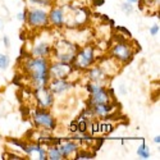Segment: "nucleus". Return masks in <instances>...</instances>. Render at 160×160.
<instances>
[{"instance_id":"nucleus-1","label":"nucleus","mask_w":160,"mask_h":160,"mask_svg":"<svg viewBox=\"0 0 160 160\" xmlns=\"http://www.w3.org/2000/svg\"><path fill=\"white\" fill-rule=\"evenodd\" d=\"M49 58H40V57H27L23 60V69L24 73L28 76L31 86L37 90L40 87L48 86L50 77H49Z\"/></svg>"},{"instance_id":"nucleus-2","label":"nucleus","mask_w":160,"mask_h":160,"mask_svg":"<svg viewBox=\"0 0 160 160\" xmlns=\"http://www.w3.org/2000/svg\"><path fill=\"white\" fill-rule=\"evenodd\" d=\"M77 50H78V48L76 44L68 41V40H60V41H58L55 45H52L51 55L58 62H64V63L72 64L74 58H76Z\"/></svg>"},{"instance_id":"nucleus-3","label":"nucleus","mask_w":160,"mask_h":160,"mask_svg":"<svg viewBox=\"0 0 160 160\" xmlns=\"http://www.w3.org/2000/svg\"><path fill=\"white\" fill-rule=\"evenodd\" d=\"M117 35H118V41L110 49V57L115 59L119 64H128L135 57V50L132 49V46L127 42L124 37H122L119 33Z\"/></svg>"},{"instance_id":"nucleus-4","label":"nucleus","mask_w":160,"mask_h":160,"mask_svg":"<svg viewBox=\"0 0 160 160\" xmlns=\"http://www.w3.org/2000/svg\"><path fill=\"white\" fill-rule=\"evenodd\" d=\"M96 60V55H95V46L94 45H85L81 49L77 50L76 58L72 63L73 68L78 69V71H86L90 67L94 65Z\"/></svg>"},{"instance_id":"nucleus-5","label":"nucleus","mask_w":160,"mask_h":160,"mask_svg":"<svg viewBox=\"0 0 160 160\" xmlns=\"http://www.w3.org/2000/svg\"><path fill=\"white\" fill-rule=\"evenodd\" d=\"M31 119L33 124L37 128H41L42 131H54L57 127V119L52 117V114L49 112V109H41L35 108L31 112Z\"/></svg>"},{"instance_id":"nucleus-6","label":"nucleus","mask_w":160,"mask_h":160,"mask_svg":"<svg viewBox=\"0 0 160 160\" xmlns=\"http://www.w3.org/2000/svg\"><path fill=\"white\" fill-rule=\"evenodd\" d=\"M49 10L45 8L35 7L27 10V18H26V24L32 30L45 28L49 26Z\"/></svg>"},{"instance_id":"nucleus-7","label":"nucleus","mask_w":160,"mask_h":160,"mask_svg":"<svg viewBox=\"0 0 160 160\" xmlns=\"http://www.w3.org/2000/svg\"><path fill=\"white\" fill-rule=\"evenodd\" d=\"M74 71L73 65L71 63H64V62H50L49 64V77L50 79L55 78H68L71 73Z\"/></svg>"},{"instance_id":"nucleus-8","label":"nucleus","mask_w":160,"mask_h":160,"mask_svg":"<svg viewBox=\"0 0 160 160\" xmlns=\"http://www.w3.org/2000/svg\"><path fill=\"white\" fill-rule=\"evenodd\" d=\"M35 99H36V104L37 108L41 109H50L52 104H54V95L50 91V88L48 86L40 87L37 90H35Z\"/></svg>"},{"instance_id":"nucleus-9","label":"nucleus","mask_w":160,"mask_h":160,"mask_svg":"<svg viewBox=\"0 0 160 160\" xmlns=\"http://www.w3.org/2000/svg\"><path fill=\"white\" fill-rule=\"evenodd\" d=\"M113 94L114 91L110 88L108 90L105 86H102L99 91L94 92V94H90L87 101H86V106L94 105V104H108L113 101Z\"/></svg>"},{"instance_id":"nucleus-10","label":"nucleus","mask_w":160,"mask_h":160,"mask_svg":"<svg viewBox=\"0 0 160 160\" xmlns=\"http://www.w3.org/2000/svg\"><path fill=\"white\" fill-rule=\"evenodd\" d=\"M48 87L52 92V95L55 96V95H63L65 92H68L73 87V85L67 78H55V79H50Z\"/></svg>"},{"instance_id":"nucleus-11","label":"nucleus","mask_w":160,"mask_h":160,"mask_svg":"<svg viewBox=\"0 0 160 160\" xmlns=\"http://www.w3.org/2000/svg\"><path fill=\"white\" fill-rule=\"evenodd\" d=\"M49 24L55 28H62L65 23V12L63 7H51L49 10Z\"/></svg>"},{"instance_id":"nucleus-12","label":"nucleus","mask_w":160,"mask_h":160,"mask_svg":"<svg viewBox=\"0 0 160 160\" xmlns=\"http://www.w3.org/2000/svg\"><path fill=\"white\" fill-rule=\"evenodd\" d=\"M51 50H52V45L50 41H46V40H40V41H36L32 46L31 50V55L32 57H40V58H49L51 55Z\"/></svg>"},{"instance_id":"nucleus-13","label":"nucleus","mask_w":160,"mask_h":160,"mask_svg":"<svg viewBox=\"0 0 160 160\" xmlns=\"http://www.w3.org/2000/svg\"><path fill=\"white\" fill-rule=\"evenodd\" d=\"M92 110V113L95 114L96 118H100V119H106L112 117V113L114 110V105H113V101L112 102H108V104H94V105H90L87 106Z\"/></svg>"},{"instance_id":"nucleus-14","label":"nucleus","mask_w":160,"mask_h":160,"mask_svg":"<svg viewBox=\"0 0 160 160\" xmlns=\"http://www.w3.org/2000/svg\"><path fill=\"white\" fill-rule=\"evenodd\" d=\"M87 78H88L90 82H96V83L105 86L109 77L104 73V71L101 69L100 65H95V67H90L87 69Z\"/></svg>"},{"instance_id":"nucleus-15","label":"nucleus","mask_w":160,"mask_h":160,"mask_svg":"<svg viewBox=\"0 0 160 160\" xmlns=\"http://www.w3.org/2000/svg\"><path fill=\"white\" fill-rule=\"evenodd\" d=\"M58 148H59V151L62 152L63 158L67 159V158H69L72 155H74L78 150V143L74 141V140H67V141H62L59 145H58Z\"/></svg>"},{"instance_id":"nucleus-16","label":"nucleus","mask_w":160,"mask_h":160,"mask_svg":"<svg viewBox=\"0 0 160 160\" xmlns=\"http://www.w3.org/2000/svg\"><path fill=\"white\" fill-rule=\"evenodd\" d=\"M46 155H48V159L49 160H63V155L62 152L59 151V148L58 145H51L49 146V149L46 150Z\"/></svg>"},{"instance_id":"nucleus-17","label":"nucleus","mask_w":160,"mask_h":160,"mask_svg":"<svg viewBox=\"0 0 160 160\" xmlns=\"http://www.w3.org/2000/svg\"><path fill=\"white\" fill-rule=\"evenodd\" d=\"M96 156V151H87V150H77L74 154L76 160H83V159H94Z\"/></svg>"},{"instance_id":"nucleus-18","label":"nucleus","mask_w":160,"mask_h":160,"mask_svg":"<svg viewBox=\"0 0 160 160\" xmlns=\"http://www.w3.org/2000/svg\"><path fill=\"white\" fill-rule=\"evenodd\" d=\"M40 146H41V143H38V142H30V143H26L24 149H23V152H24L26 155H28V156H30V155H32V154H35V152L38 151Z\"/></svg>"},{"instance_id":"nucleus-19","label":"nucleus","mask_w":160,"mask_h":160,"mask_svg":"<svg viewBox=\"0 0 160 160\" xmlns=\"http://www.w3.org/2000/svg\"><path fill=\"white\" fill-rule=\"evenodd\" d=\"M137 155L141 159H149L150 158V150H149V146L145 143V141L142 142V145L137 149Z\"/></svg>"},{"instance_id":"nucleus-20","label":"nucleus","mask_w":160,"mask_h":160,"mask_svg":"<svg viewBox=\"0 0 160 160\" xmlns=\"http://www.w3.org/2000/svg\"><path fill=\"white\" fill-rule=\"evenodd\" d=\"M10 65V59L7 54H0V69L5 71L8 69V67Z\"/></svg>"},{"instance_id":"nucleus-21","label":"nucleus","mask_w":160,"mask_h":160,"mask_svg":"<svg viewBox=\"0 0 160 160\" xmlns=\"http://www.w3.org/2000/svg\"><path fill=\"white\" fill-rule=\"evenodd\" d=\"M121 9H122V12L124 13V14H127V16H129L131 13H133V10H135V8H133V4L127 3V2L121 5Z\"/></svg>"},{"instance_id":"nucleus-22","label":"nucleus","mask_w":160,"mask_h":160,"mask_svg":"<svg viewBox=\"0 0 160 160\" xmlns=\"http://www.w3.org/2000/svg\"><path fill=\"white\" fill-rule=\"evenodd\" d=\"M37 154H38V158H37V159H40V160H46V159H48V155H46V148H44L42 145L40 146V149H38Z\"/></svg>"},{"instance_id":"nucleus-23","label":"nucleus","mask_w":160,"mask_h":160,"mask_svg":"<svg viewBox=\"0 0 160 160\" xmlns=\"http://www.w3.org/2000/svg\"><path fill=\"white\" fill-rule=\"evenodd\" d=\"M159 31H160L159 24H152L151 27H150V35H151V36H156V35H159Z\"/></svg>"},{"instance_id":"nucleus-24","label":"nucleus","mask_w":160,"mask_h":160,"mask_svg":"<svg viewBox=\"0 0 160 160\" xmlns=\"http://www.w3.org/2000/svg\"><path fill=\"white\" fill-rule=\"evenodd\" d=\"M3 159H16V160H21V159H23L21 155H18V154H5V155H3Z\"/></svg>"},{"instance_id":"nucleus-25","label":"nucleus","mask_w":160,"mask_h":160,"mask_svg":"<svg viewBox=\"0 0 160 160\" xmlns=\"http://www.w3.org/2000/svg\"><path fill=\"white\" fill-rule=\"evenodd\" d=\"M27 10H28V9H26L24 12H19L18 14H17V18H18L21 22H26V18H27Z\"/></svg>"},{"instance_id":"nucleus-26","label":"nucleus","mask_w":160,"mask_h":160,"mask_svg":"<svg viewBox=\"0 0 160 160\" xmlns=\"http://www.w3.org/2000/svg\"><path fill=\"white\" fill-rule=\"evenodd\" d=\"M117 31H121V32H123V33H124V36L131 37V32H129L127 28H124V27H117Z\"/></svg>"},{"instance_id":"nucleus-27","label":"nucleus","mask_w":160,"mask_h":160,"mask_svg":"<svg viewBox=\"0 0 160 160\" xmlns=\"http://www.w3.org/2000/svg\"><path fill=\"white\" fill-rule=\"evenodd\" d=\"M69 131H71L72 133L77 132V121H73V122L69 124Z\"/></svg>"},{"instance_id":"nucleus-28","label":"nucleus","mask_w":160,"mask_h":160,"mask_svg":"<svg viewBox=\"0 0 160 160\" xmlns=\"http://www.w3.org/2000/svg\"><path fill=\"white\" fill-rule=\"evenodd\" d=\"M3 41H4L5 48H9V46H10V41H9V37H8V36H4V37H3Z\"/></svg>"},{"instance_id":"nucleus-29","label":"nucleus","mask_w":160,"mask_h":160,"mask_svg":"<svg viewBox=\"0 0 160 160\" xmlns=\"http://www.w3.org/2000/svg\"><path fill=\"white\" fill-rule=\"evenodd\" d=\"M104 3H105V0H94V4H95L96 7H101Z\"/></svg>"},{"instance_id":"nucleus-30","label":"nucleus","mask_w":160,"mask_h":160,"mask_svg":"<svg viewBox=\"0 0 160 160\" xmlns=\"http://www.w3.org/2000/svg\"><path fill=\"white\" fill-rule=\"evenodd\" d=\"M154 142H155V143H158V145L160 143V136H159V135L154 137Z\"/></svg>"},{"instance_id":"nucleus-31","label":"nucleus","mask_w":160,"mask_h":160,"mask_svg":"<svg viewBox=\"0 0 160 160\" xmlns=\"http://www.w3.org/2000/svg\"><path fill=\"white\" fill-rule=\"evenodd\" d=\"M119 90H121L122 94H126V90H124V86H123V85H121V87H119Z\"/></svg>"},{"instance_id":"nucleus-32","label":"nucleus","mask_w":160,"mask_h":160,"mask_svg":"<svg viewBox=\"0 0 160 160\" xmlns=\"http://www.w3.org/2000/svg\"><path fill=\"white\" fill-rule=\"evenodd\" d=\"M126 2H127V3H131V4H135V3L138 2V0H126Z\"/></svg>"},{"instance_id":"nucleus-33","label":"nucleus","mask_w":160,"mask_h":160,"mask_svg":"<svg viewBox=\"0 0 160 160\" xmlns=\"http://www.w3.org/2000/svg\"><path fill=\"white\" fill-rule=\"evenodd\" d=\"M0 26H2V24H0Z\"/></svg>"}]
</instances>
